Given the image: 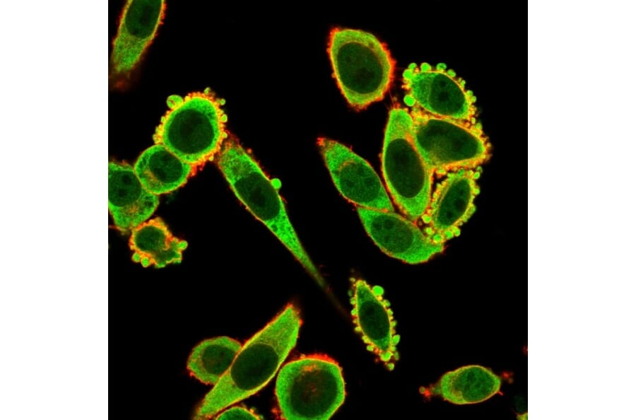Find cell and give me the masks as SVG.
<instances>
[{
  "instance_id": "obj_6",
  "label": "cell",
  "mask_w": 636,
  "mask_h": 420,
  "mask_svg": "<svg viewBox=\"0 0 636 420\" xmlns=\"http://www.w3.org/2000/svg\"><path fill=\"white\" fill-rule=\"evenodd\" d=\"M383 177L392 199L416 223L429 204L433 180L413 137V119L399 105L389 110L381 155Z\"/></svg>"
},
{
  "instance_id": "obj_15",
  "label": "cell",
  "mask_w": 636,
  "mask_h": 420,
  "mask_svg": "<svg viewBox=\"0 0 636 420\" xmlns=\"http://www.w3.org/2000/svg\"><path fill=\"white\" fill-rule=\"evenodd\" d=\"M501 378L491 370L479 365H469L448 371L428 387L419 389L420 394L439 397L455 404H471L484 402L500 392Z\"/></svg>"
},
{
  "instance_id": "obj_2",
  "label": "cell",
  "mask_w": 636,
  "mask_h": 420,
  "mask_svg": "<svg viewBox=\"0 0 636 420\" xmlns=\"http://www.w3.org/2000/svg\"><path fill=\"white\" fill-rule=\"evenodd\" d=\"M216 163L237 199L282 243L322 287L324 281L302 247L274 183L232 136H227Z\"/></svg>"
},
{
  "instance_id": "obj_17",
  "label": "cell",
  "mask_w": 636,
  "mask_h": 420,
  "mask_svg": "<svg viewBox=\"0 0 636 420\" xmlns=\"http://www.w3.org/2000/svg\"><path fill=\"white\" fill-rule=\"evenodd\" d=\"M129 246L132 260L143 267L163 268L181 262L187 247L185 240L175 237L160 218L150 219L131 231Z\"/></svg>"
},
{
  "instance_id": "obj_4",
  "label": "cell",
  "mask_w": 636,
  "mask_h": 420,
  "mask_svg": "<svg viewBox=\"0 0 636 420\" xmlns=\"http://www.w3.org/2000/svg\"><path fill=\"white\" fill-rule=\"evenodd\" d=\"M275 395L281 419H329L346 398L341 368L325 354L293 359L280 369Z\"/></svg>"
},
{
  "instance_id": "obj_18",
  "label": "cell",
  "mask_w": 636,
  "mask_h": 420,
  "mask_svg": "<svg viewBox=\"0 0 636 420\" xmlns=\"http://www.w3.org/2000/svg\"><path fill=\"white\" fill-rule=\"evenodd\" d=\"M241 347L239 342L228 337L206 339L193 349L187 370L201 383L215 385L228 372Z\"/></svg>"
},
{
  "instance_id": "obj_16",
  "label": "cell",
  "mask_w": 636,
  "mask_h": 420,
  "mask_svg": "<svg viewBox=\"0 0 636 420\" xmlns=\"http://www.w3.org/2000/svg\"><path fill=\"white\" fill-rule=\"evenodd\" d=\"M134 169L144 187L158 196L183 186L197 168L155 144L139 156Z\"/></svg>"
},
{
  "instance_id": "obj_3",
  "label": "cell",
  "mask_w": 636,
  "mask_h": 420,
  "mask_svg": "<svg viewBox=\"0 0 636 420\" xmlns=\"http://www.w3.org/2000/svg\"><path fill=\"white\" fill-rule=\"evenodd\" d=\"M327 52L334 78L351 107L363 110L384 98L394 81L395 61L375 35L335 27L329 33Z\"/></svg>"
},
{
  "instance_id": "obj_1",
  "label": "cell",
  "mask_w": 636,
  "mask_h": 420,
  "mask_svg": "<svg viewBox=\"0 0 636 420\" xmlns=\"http://www.w3.org/2000/svg\"><path fill=\"white\" fill-rule=\"evenodd\" d=\"M301 325L299 309L293 303L288 304L242 346L228 372L204 397L194 418H210L268 384L295 346Z\"/></svg>"
},
{
  "instance_id": "obj_12",
  "label": "cell",
  "mask_w": 636,
  "mask_h": 420,
  "mask_svg": "<svg viewBox=\"0 0 636 420\" xmlns=\"http://www.w3.org/2000/svg\"><path fill=\"white\" fill-rule=\"evenodd\" d=\"M351 291V315L355 330L368 350L375 354L389 370H393L399 360V336L383 289L357 279L353 283Z\"/></svg>"
},
{
  "instance_id": "obj_8",
  "label": "cell",
  "mask_w": 636,
  "mask_h": 420,
  "mask_svg": "<svg viewBox=\"0 0 636 420\" xmlns=\"http://www.w3.org/2000/svg\"><path fill=\"white\" fill-rule=\"evenodd\" d=\"M405 102L438 117L475 122V98L452 71L411 64L402 75Z\"/></svg>"
},
{
  "instance_id": "obj_19",
  "label": "cell",
  "mask_w": 636,
  "mask_h": 420,
  "mask_svg": "<svg viewBox=\"0 0 636 420\" xmlns=\"http://www.w3.org/2000/svg\"><path fill=\"white\" fill-rule=\"evenodd\" d=\"M217 419H260L261 416L256 414L252 411L242 407L235 406L223 411L218 414L216 417Z\"/></svg>"
},
{
  "instance_id": "obj_11",
  "label": "cell",
  "mask_w": 636,
  "mask_h": 420,
  "mask_svg": "<svg viewBox=\"0 0 636 420\" xmlns=\"http://www.w3.org/2000/svg\"><path fill=\"white\" fill-rule=\"evenodd\" d=\"M357 212L370 238L387 255L415 264L428 262L444 250L416 223L394 211L358 206Z\"/></svg>"
},
{
  "instance_id": "obj_13",
  "label": "cell",
  "mask_w": 636,
  "mask_h": 420,
  "mask_svg": "<svg viewBox=\"0 0 636 420\" xmlns=\"http://www.w3.org/2000/svg\"><path fill=\"white\" fill-rule=\"evenodd\" d=\"M165 1H128L112 43L111 74L126 79L141 62L163 19Z\"/></svg>"
},
{
  "instance_id": "obj_5",
  "label": "cell",
  "mask_w": 636,
  "mask_h": 420,
  "mask_svg": "<svg viewBox=\"0 0 636 420\" xmlns=\"http://www.w3.org/2000/svg\"><path fill=\"white\" fill-rule=\"evenodd\" d=\"M168 103L155 144L197 168L218 154L228 136L220 102L210 92H196L172 96Z\"/></svg>"
},
{
  "instance_id": "obj_7",
  "label": "cell",
  "mask_w": 636,
  "mask_h": 420,
  "mask_svg": "<svg viewBox=\"0 0 636 420\" xmlns=\"http://www.w3.org/2000/svg\"><path fill=\"white\" fill-rule=\"evenodd\" d=\"M415 145L430 170L438 176L478 168L490 157V144L476 122L435 117L412 107Z\"/></svg>"
},
{
  "instance_id": "obj_10",
  "label": "cell",
  "mask_w": 636,
  "mask_h": 420,
  "mask_svg": "<svg viewBox=\"0 0 636 420\" xmlns=\"http://www.w3.org/2000/svg\"><path fill=\"white\" fill-rule=\"evenodd\" d=\"M478 168L449 173L432 193L420 219L425 233L435 243L445 244L460 233V227L475 211L474 199L479 189Z\"/></svg>"
},
{
  "instance_id": "obj_9",
  "label": "cell",
  "mask_w": 636,
  "mask_h": 420,
  "mask_svg": "<svg viewBox=\"0 0 636 420\" xmlns=\"http://www.w3.org/2000/svg\"><path fill=\"white\" fill-rule=\"evenodd\" d=\"M317 145L336 187L345 199L365 209L394 211L382 182L368 162L337 141L319 137Z\"/></svg>"
},
{
  "instance_id": "obj_14",
  "label": "cell",
  "mask_w": 636,
  "mask_h": 420,
  "mask_svg": "<svg viewBox=\"0 0 636 420\" xmlns=\"http://www.w3.org/2000/svg\"><path fill=\"white\" fill-rule=\"evenodd\" d=\"M158 204V196L144 187L134 167L122 162L109 163L108 206L117 229L131 231L147 221Z\"/></svg>"
}]
</instances>
